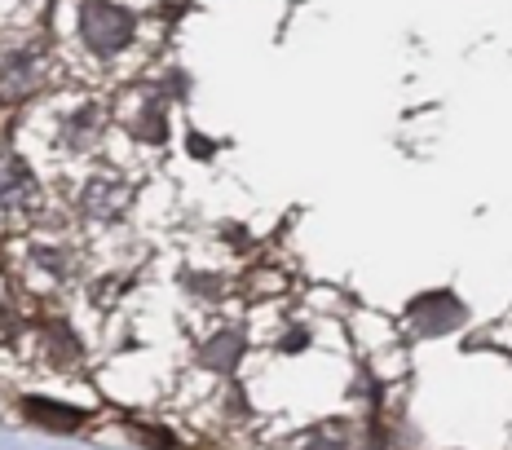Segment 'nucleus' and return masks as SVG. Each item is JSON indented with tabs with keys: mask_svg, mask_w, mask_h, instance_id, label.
I'll return each instance as SVG.
<instances>
[{
	"mask_svg": "<svg viewBox=\"0 0 512 450\" xmlns=\"http://www.w3.org/2000/svg\"><path fill=\"white\" fill-rule=\"evenodd\" d=\"M27 411L36 415V420H53V424H62V428H76V424H80V415H76V411H62V406H53V402H45V406L31 402Z\"/></svg>",
	"mask_w": 512,
	"mask_h": 450,
	"instance_id": "nucleus-1",
	"label": "nucleus"
}]
</instances>
